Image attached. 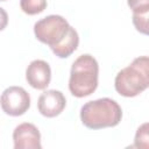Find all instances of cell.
Segmentation results:
<instances>
[{"label": "cell", "mask_w": 149, "mask_h": 149, "mask_svg": "<svg viewBox=\"0 0 149 149\" xmlns=\"http://www.w3.org/2000/svg\"><path fill=\"white\" fill-rule=\"evenodd\" d=\"M34 34L59 58L71 56L79 44L77 30L61 15L52 14L38 20L34 24Z\"/></svg>", "instance_id": "cell-1"}, {"label": "cell", "mask_w": 149, "mask_h": 149, "mask_svg": "<svg viewBox=\"0 0 149 149\" xmlns=\"http://www.w3.org/2000/svg\"><path fill=\"white\" fill-rule=\"evenodd\" d=\"M122 119L120 105L111 98H100L84 104L80 108V120L90 129L115 127Z\"/></svg>", "instance_id": "cell-2"}, {"label": "cell", "mask_w": 149, "mask_h": 149, "mask_svg": "<svg viewBox=\"0 0 149 149\" xmlns=\"http://www.w3.org/2000/svg\"><path fill=\"white\" fill-rule=\"evenodd\" d=\"M149 86V58L136 57L128 66L118 72L114 79L116 92L126 98L136 97Z\"/></svg>", "instance_id": "cell-3"}, {"label": "cell", "mask_w": 149, "mask_h": 149, "mask_svg": "<svg viewBox=\"0 0 149 149\" xmlns=\"http://www.w3.org/2000/svg\"><path fill=\"white\" fill-rule=\"evenodd\" d=\"M99 64L90 54L80 55L70 70L69 90L73 97L84 98L92 94L98 87Z\"/></svg>", "instance_id": "cell-4"}, {"label": "cell", "mask_w": 149, "mask_h": 149, "mask_svg": "<svg viewBox=\"0 0 149 149\" xmlns=\"http://www.w3.org/2000/svg\"><path fill=\"white\" fill-rule=\"evenodd\" d=\"M0 106L7 115H23L30 107V95L21 86H9L0 95Z\"/></svg>", "instance_id": "cell-5"}, {"label": "cell", "mask_w": 149, "mask_h": 149, "mask_svg": "<svg viewBox=\"0 0 149 149\" xmlns=\"http://www.w3.org/2000/svg\"><path fill=\"white\" fill-rule=\"evenodd\" d=\"M15 149H41V134L38 128L30 123L23 122L15 127L13 132Z\"/></svg>", "instance_id": "cell-6"}, {"label": "cell", "mask_w": 149, "mask_h": 149, "mask_svg": "<svg viewBox=\"0 0 149 149\" xmlns=\"http://www.w3.org/2000/svg\"><path fill=\"white\" fill-rule=\"evenodd\" d=\"M66 106V99L61 91L47 90L38 97V112L45 118H55L59 115Z\"/></svg>", "instance_id": "cell-7"}, {"label": "cell", "mask_w": 149, "mask_h": 149, "mask_svg": "<svg viewBox=\"0 0 149 149\" xmlns=\"http://www.w3.org/2000/svg\"><path fill=\"white\" fill-rule=\"evenodd\" d=\"M26 80L36 90H45L51 80L50 65L42 59H34L26 70Z\"/></svg>", "instance_id": "cell-8"}, {"label": "cell", "mask_w": 149, "mask_h": 149, "mask_svg": "<svg viewBox=\"0 0 149 149\" xmlns=\"http://www.w3.org/2000/svg\"><path fill=\"white\" fill-rule=\"evenodd\" d=\"M47 0H20V7L28 15H36L47 8Z\"/></svg>", "instance_id": "cell-9"}, {"label": "cell", "mask_w": 149, "mask_h": 149, "mask_svg": "<svg viewBox=\"0 0 149 149\" xmlns=\"http://www.w3.org/2000/svg\"><path fill=\"white\" fill-rule=\"evenodd\" d=\"M149 144V136H148V123L144 122L142 126L137 128V132L135 134L134 146L135 148H144L147 149Z\"/></svg>", "instance_id": "cell-10"}, {"label": "cell", "mask_w": 149, "mask_h": 149, "mask_svg": "<svg viewBox=\"0 0 149 149\" xmlns=\"http://www.w3.org/2000/svg\"><path fill=\"white\" fill-rule=\"evenodd\" d=\"M148 15L149 13H141V14H133V24L137 31L141 34H148Z\"/></svg>", "instance_id": "cell-11"}, {"label": "cell", "mask_w": 149, "mask_h": 149, "mask_svg": "<svg viewBox=\"0 0 149 149\" xmlns=\"http://www.w3.org/2000/svg\"><path fill=\"white\" fill-rule=\"evenodd\" d=\"M133 14L149 13V0H127Z\"/></svg>", "instance_id": "cell-12"}, {"label": "cell", "mask_w": 149, "mask_h": 149, "mask_svg": "<svg viewBox=\"0 0 149 149\" xmlns=\"http://www.w3.org/2000/svg\"><path fill=\"white\" fill-rule=\"evenodd\" d=\"M7 24H8V14L2 7H0V31L3 30L7 27Z\"/></svg>", "instance_id": "cell-13"}, {"label": "cell", "mask_w": 149, "mask_h": 149, "mask_svg": "<svg viewBox=\"0 0 149 149\" xmlns=\"http://www.w3.org/2000/svg\"><path fill=\"white\" fill-rule=\"evenodd\" d=\"M0 1H6V0H0Z\"/></svg>", "instance_id": "cell-14"}]
</instances>
